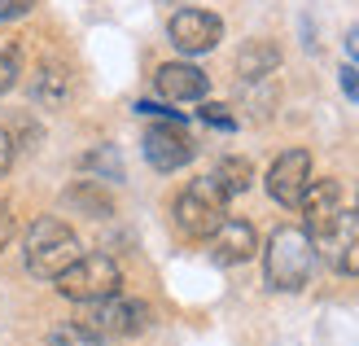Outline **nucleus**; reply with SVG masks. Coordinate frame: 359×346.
I'll list each match as a JSON object with an SVG mask.
<instances>
[{"mask_svg":"<svg viewBox=\"0 0 359 346\" xmlns=\"http://www.w3.org/2000/svg\"><path fill=\"white\" fill-rule=\"evenodd\" d=\"M311 267H316V241L307 228L298 224H285L267 237V250H263V277L272 289L280 294H294L311 281Z\"/></svg>","mask_w":359,"mask_h":346,"instance_id":"nucleus-1","label":"nucleus"},{"mask_svg":"<svg viewBox=\"0 0 359 346\" xmlns=\"http://www.w3.org/2000/svg\"><path fill=\"white\" fill-rule=\"evenodd\" d=\"M22 259H27V272L40 281H57L62 272L79 259V237L70 232V224L53 220V215H44V220H35L22 237Z\"/></svg>","mask_w":359,"mask_h":346,"instance_id":"nucleus-2","label":"nucleus"},{"mask_svg":"<svg viewBox=\"0 0 359 346\" xmlns=\"http://www.w3.org/2000/svg\"><path fill=\"white\" fill-rule=\"evenodd\" d=\"M224 220H228V193L215 185L210 175L193 180V185L175 197V224L184 237H193V241H206Z\"/></svg>","mask_w":359,"mask_h":346,"instance_id":"nucleus-3","label":"nucleus"},{"mask_svg":"<svg viewBox=\"0 0 359 346\" xmlns=\"http://www.w3.org/2000/svg\"><path fill=\"white\" fill-rule=\"evenodd\" d=\"M53 285H57V294L70 298V302H97V298L118 294L123 272H118V263L110 254H79Z\"/></svg>","mask_w":359,"mask_h":346,"instance_id":"nucleus-4","label":"nucleus"},{"mask_svg":"<svg viewBox=\"0 0 359 346\" xmlns=\"http://www.w3.org/2000/svg\"><path fill=\"white\" fill-rule=\"evenodd\" d=\"M79 324L97 338H136L145 333L149 324V307L140 298H123V294H110V298H97V302H79Z\"/></svg>","mask_w":359,"mask_h":346,"instance_id":"nucleus-5","label":"nucleus"},{"mask_svg":"<svg viewBox=\"0 0 359 346\" xmlns=\"http://www.w3.org/2000/svg\"><path fill=\"white\" fill-rule=\"evenodd\" d=\"M140 149H145V162L154 171H180V167H189L193 162V154H197V145H193V136L184 132L180 123H154L149 132H145V140H140Z\"/></svg>","mask_w":359,"mask_h":346,"instance_id":"nucleus-6","label":"nucleus"},{"mask_svg":"<svg viewBox=\"0 0 359 346\" xmlns=\"http://www.w3.org/2000/svg\"><path fill=\"white\" fill-rule=\"evenodd\" d=\"M171 44L180 53H189V58H197V53H210L215 44L224 40V22H219V13H210V9H180L171 18Z\"/></svg>","mask_w":359,"mask_h":346,"instance_id":"nucleus-7","label":"nucleus"},{"mask_svg":"<svg viewBox=\"0 0 359 346\" xmlns=\"http://www.w3.org/2000/svg\"><path fill=\"white\" fill-rule=\"evenodd\" d=\"M311 185V154L307 149H285L272 167H267V193L280 206H298V197Z\"/></svg>","mask_w":359,"mask_h":346,"instance_id":"nucleus-8","label":"nucleus"},{"mask_svg":"<svg viewBox=\"0 0 359 346\" xmlns=\"http://www.w3.org/2000/svg\"><path fill=\"white\" fill-rule=\"evenodd\" d=\"M298 211H302V228L311 232V241H320L342 215V185L337 180H311L307 193L298 197Z\"/></svg>","mask_w":359,"mask_h":346,"instance_id":"nucleus-9","label":"nucleus"},{"mask_svg":"<svg viewBox=\"0 0 359 346\" xmlns=\"http://www.w3.org/2000/svg\"><path fill=\"white\" fill-rule=\"evenodd\" d=\"M206 241H210V259L219 267L250 263L259 254V232H255V224H245V220H224Z\"/></svg>","mask_w":359,"mask_h":346,"instance_id":"nucleus-10","label":"nucleus"},{"mask_svg":"<svg viewBox=\"0 0 359 346\" xmlns=\"http://www.w3.org/2000/svg\"><path fill=\"white\" fill-rule=\"evenodd\" d=\"M325 250V259L342 272V277H359V211H342L337 224L316 241Z\"/></svg>","mask_w":359,"mask_h":346,"instance_id":"nucleus-11","label":"nucleus"},{"mask_svg":"<svg viewBox=\"0 0 359 346\" xmlns=\"http://www.w3.org/2000/svg\"><path fill=\"white\" fill-rule=\"evenodd\" d=\"M154 84H158V93H163L167 101H202L210 93V79L193 62H167V66H158Z\"/></svg>","mask_w":359,"mask_h":346,"instance_id":"nucleus-12","label":"nucleus"},{"mask_svg":"<svg viewBox=\"0 0 359 346\" xmlns=\"http://www.w3.org/2000/svg\"><path fill=\"white\" fill-rule=\"evenodd\" d=\"M276 66H280V48H276V40H245L241 53H237V75H241L245 84L272 79Z\"/></svg>","mask_w":359,"mask_h":346,"instance_id":"nucleus-13","label":"nucleus"},{"mask_svg":"<svg viewBox=\"0 0 359 346\" xmlns=\"http://www.w3.org/2000/svg\"><path fill=\"white\" fill-rule=\"evenodd\" d=\"M31 97L44 105V110H62L70 101V75L62 66H40V75L31 84Z\"/></svg>","mask_w":359,"mask_h":346,"instance_id":"nucleus-14","label":"nucleus"},{"mask_svg":"<svg viewBox=\"0 0 359 346\" xmlns=\"http://www.w3.org/2000/svg\"><path fill=\"white\" fill-rule=\"evenodd\" d=\"M66 206H75L83 215H93V220H105V215H114V202L101 193L97 180H75V185L66 189Z\"/></svg>","mask_w":359,"mask_h":346,"instance_id":"nucleus-15","label":"nucleus"},{"mask_svg":"<svg viewBox=\"0 0 359 346\" xmlns=\"http://www.w3.org/2000/svg\"><path fill=\"white\" fill-rule=\"evenodd\" d=\"M210 180L219 185L228 197H237V193H245L250 189V180H255V167H250V158H219V167L210 171Z\"/></svg>","mask_w":359,"mask_h":346,"instance_id":"nucleus-16","label":"nucleus"},{"mask_svg":"<svg viewBox=\"0 0 359 346\" xmlns=\"http://www.w3.org/2000/svg\"><path fill=\"white\" fill-rule=\"evenodd\" d=\"M83 171L88 175H101V180H123V158L114 145H101V149L83 154Z\"/></svg>","mask_w":359,"mask_h":346,"instance_id":"nucleus-17","label":"nucleus"},{"mask_svg":"<svg viewBox=\"0 0 359 346\" xmlns=\"http://www.w3.org/2000/svg\"><path fill=\"white\" fill-rule=\"evenodd\" d=\"M48 346H105V338L88 333L83 324H62V329L48 333Z\"/></svg>","mask_w":359,"mask_h":346,"instance_id":"nucleus-18","label":"nucleus"},{"mask_svg":"<svg viewBox=\"0 0 359 346\" xmlns=\"http://www.w3.org/2000/svg\"><path fill=\"white\" fill-rule=\"evenodd\" d=\"M18 84V48L9 40H0V97Z\"/></svg>","mask_w":359,"mask_h":346,"instance_id":"nucleus-19","label":"nucleus"},{"mask_svg":"<svg viewBox=\"0 0 359 346\" xmlns=\"http://www.w3.org/2000/svg\"><path fill=\"white\" fill-rule=\"evenodd\" d=\"M197 114H202V123L219 127V132H232V127H237V119H232V110H228V105H215V101H206Z\"/></svg>","mask_w":359,"mask_h":346,"instance_id":"nucleus-20","label":"nucleus"},{"mask_svg":"<svg viewBox=\"0 0 359 346\" xmlns=\"http://www.w3.org/2000/svg\"><path fill=\"white\" fill-rule=\"evenodd\" d=\"M337 84H342V93L359 105V70L355 66H342V70H337Z\"/></svg>","mask_w":359,"mask_h":346,"instance_id":"nucleus-21","label":"nucleus"},{"mask_svg":"<svg viewBox=\"0 0 359 346\" xmlns=\"http://www.w3.org/2000/svg\"><path fill=\"white\" fill-rule=\"evenodd\" d=\"M9 167H13V136L0 127V175H5Z\"/></svg>","mask_w":359,"mask_h":346,"instance_id":"nucleus-22","label":"nucleus"},{"mask_svg":"<svg viewBox=\"0 0 359 346\" xmlns=\"http://www.w3.org/2000/svg\"><path fill=\"white\" fill-rule=\"evenodd\" d=\"M18 13H27V0H0V22H9Z\"/></svg>","mask_w":359,"mask_h":346,"instance_id":"nucleus-23","label":"nucleus"},{"mask_svg":"<svg viewBox=\"0 0 359 346\" xmlns=\"http://www.w3.org/2000/svg\"><path fill=\"white\" fill-rule=\"evenodd\" d=\"M346 53H351V58L359 62V22H355V27L346 31Z\"/></svg>","mask_w":359,"mask_h":346,"instance_id":"nucleus-24","label":"nucleus"},{"mask_svg":"<svg viewBox=\"0 0 359 346\" xmlns=\"http://www.w3.org/2000/svg\"><path fill=\"white\" fill-rule=\"evenodd\" d=\"M5 241H9V220L0 215V246H5Z\"/></svg>","mask_w":359,"mask_h":346,"instance_id":"nucleus-25","label":"nucleus"},{"mask_svg":"<svg viewBox=\"0 0 359 346\" xmlns=\"http://www.w3.org/2000/svg\"><path fill=\"white\" fill-rule=\"evenodd\" d=\"M158 5H189V0H158Z\"/></svg>","mask_w":359,"mask_h":346,"instance_id":"nucleus-26","label":"nucleus"}]
</instances>
